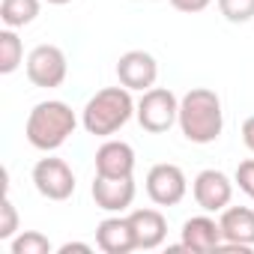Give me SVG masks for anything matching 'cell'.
<instances>
[{
  "label": "cell",
  "mask_w": 254,
  "mask_h": 254,
  "mask_svg": "<svg viewBox=\"0 0 254 254\" xmlns=\"http://www.w3.org/2000/svg\"><path fill=\"white\" fill-rule=\"evenodd\" d=\"M180 132L191 144H212L221 138L224 129V111L221 99L209 87H191L180 99Z\"/></svg>",
  "instance_id": "6da1fadb"
},
{
  "label": "cell",
  "mask_w": 254,
  "mask_h": 254,
  "mask_svg": "<svg viewBox=\"0 0 254 254\" xmlns=\"http://www.w3.org/2000/svg\"><path fill=\"white\" fill-rule=\"evenodd\" d=\"M135 108H138V102L132 99L129 87H123V84L120 87H105L84 105L81 126L87 129V135L111 138L135 117Z\"/></svg>",
  "instance_id": "7a4b0ae2"
},
{
  "label": "cell",
  "mask_w": 254,
  "mask_h": 254,
  "mask_svg": "<svg viewBox=\"0 0 254 254\" xmlns=\"http://www.w3.org/2000/svg\"><path fill=\"white\" fill-rule=\"evenodd\" d=\"M75 126H78L75 111L66 102H60V99H48V102H39L30 111L24 135H27L30 147H36L42 153H54L72 138Z\"/></svg>",
  "instance_id": "3957f363"
},
{
  "label": "cell",
  "mask_w": 254,
  "mask_h": 254,
  "mask_svg": "<svg viewBox=\"0 0 254 254\" xmlns=\"http://www.w3.org/2000/svg\"><path fill=\"white\" fill-rule=\"evenodd\" d=\"M135 117H138L144 132L165 135L180 120V99L168 87H150V90H144V96L135 108Z\"/></svg>",
  "instance_id": "277c9868"
},
{
  "label": "cell",
  "mask_w": 254,
  "mask_h": 254,
  "mask_svg": "<svg viewBox=\"0 0 254 254\" xmlns=\"http://www.w3.org/2000/svg\"><path fill=\"white\" fill-rule=\"evenodd\" d=\"M66 72H69V63H66L63 48L57 45H36L27 54V78L33 87L54 90L66 81Z\"/></svg>",
  "instance_id": "5b68a950"
},
{
  "label": "cell",
  "mask_w": 254,
  "mask_h": 254,
  "mask_svg": "<svg viewBox=\"0 0 254 254\" xmlns=\"http://www.w3.org/2000/svg\"><path fill=\"white\" fill-rule=\"evenodd\" d=\"M33 186L48 200H69L75 194V174L63 159H39L33 165Z\"/></svg>",
  "instance_id": "8992f818"
},
{
  "label": "cell",
  "mask_w": 254,
  "mask_h": 254,
  "mask_svg": "<svg viewBox=\"0 0 254 254\" xmlns=\"http://www.w3.org/2000/svg\"><path fill=\"white\" fill-rule=\"evenodd\" d=\"M189 191V180L183 174L180 165H171V162H162V165H153L150 174H147V194L156 206H177Z\"/></svg>",
  "instance_id": "52a82bcc"
},
{
  "label": "cell",
  "mask_w": 254,
  "mask_h": 254,
  "mask_svg": "<svg viewBox=\"0 0 254 254\" xmlns=\"http://www.w3.org/2000/svg\"><path fill=\"white\" fill-rule=\"evenodd\" d=\"M191 194H194V203L203 209V212H221L230 206V197H233V183L227 174L215 171V168H206L194 177L191 183Z\"/></svg>",
  "instance_id": "ba28073f"
},
{
  "label": "cell",
  "mask_w": 254,
  "mask_h": 254,
  "mask_svg": "<svg viewBox=\"0 0 254 254\" xmlns=\"http://www.w3.org/2000/svg\"><path fill=\"white\" fill-rule=\"evenodd\" d=\"M117 78L123 87H129V90H150L156 87V78H159V63L150 51H126L120 60H117Z\"/></svg>",
  "instance_id": "9c48e42d"
},
{
  "label": "cell",
  "mask_w": 254,
  "mask_h": 254,
  "mask_svg": "<svg viewBox=\"0 0 254 254\" xmlns=\"http://www.w3.org/2000/svg\"><path fill=\"white\" fill-rule=\"evenodd\" d=\"M221 236L224 242L221 248H233V251H251L254 248V209L251 206H227L221 209Z\"/></svg>",
  "instance_id": "30bf717a"
},
{
  "label": "cell",
  "mask_w": 254,
  "mask_h": 254,
  "mask_svg": "<svg viewBox=\"0 0 254 254\" xmlns=\"http://www.w3.org/2000/svg\"><path fill=\"white\" fill-rule=\"evenodd\" d=\"M93 200L105 212H126L135 203V177H99L93 180Z\"/></svg>",
  "instance_id": "8fae6325"
},
{
  "label": "cell",
  "mask_w": 254,
  "mask_h": 254,
  "mask_svg": "<svg viewBox=\"0 0 254 254\" xmlns=\"http://www.w3.org/2000/svg\"><path fill=\"white\" fill-rule=\"evenodd\" d=\"M96 174L99 177H132L135 174V150H132V144L108 138L96 150Z\"/></svg>",
  "instance_id": "7c38bea8"
},
{
  "label": "cell",
  "mask_w": 254,
  "mask_h": 254,
  "mask_svg": "<svg viewBox=\"0 0 254 254\" xmlns=\"http://www.w3.org/2000/svg\"><path fill=\"white\" fill-rule=\"evenodd\" d=\"M180 236H183L180 248H186V251H218V245L224 242L221 224L209 215H191L183 224Z\"/></svg>",
  "instance_id": "4fadbf2b"
},
{
  "label": "cell",
  "mask_w": 254,
  "mask_h": 254,
  "mask_svg": "<svg viewBox=\"0 0 254 254\" xmlns=\"http://www.w3.org/2000/svg\"><path fill=\"white\" fill-rule=\"evenodd\" d=\"M129 224H132V233H135V248H141V251L159 248L168 236V221L159 209H132Z\"/></svg>",
  "instance_id": "5bb4252c"
},
{
  "label": "cell",
  "mask_w": 254,
  "mask_h": 254,
  "mask_svg": "<svg viewBox=\"0 0 254 254\" xmlns=\"http://www.w3.org/2000/svg\"><path fill=\"white\" fill-rule=\"evenodd\" d=\"M96 245L105 254H129L135 251V233L129 224V215H111L105 221H99L96 227Z\"/></svg>",
  "instance_id": "9a60e30c"
},
{
  "label": "cell",
  "mask_w": 254,
  "mask_h": 254,
  "mask_svg": "<svg viewBox=\"0 0 254 254\" xmlns=\"http://www.w3.org/2000/svg\"><path fill=\"white\" fill-rule=\"evenodd\" d=\"M39 6H42L39 0H3V3H0V21L12 30L27 27V24L36 21Z\"/></svg>",
  "instance_id": "2e32d148"
},
{
  "label": "cell",
  "mask_w": 254,
  "mask_h": 254,
  "mask_svg": "<svg viewBox=\"0 0 254 254\" xmlns=\"http://www.w3.org/2000/svg\"><path fill=\"white\" fill-rule=\"evenodd\" d=\"M24 60V45L18 39V33L12 27L0 30V72L3 75H12Z\"/></svg>",
  "instance_id": "e0dca14e"
},
{
  "label": "cell",
  "mask_w": 254,
  "mask_h": 254,
  "mask_svg": "<svg viewBox=\"0 0 254 254\" xmlns=\"http://www.w3.org/2000/svg\"><path fill=\"white\" fill-rule=\"evenodd\" d=\"M12 254H51V239L39 230H21L9 239Z\"/></svg>",
  "instance_id": "ac0fdd59"
},
{
  "label": "cell",
  "mask_w": 254,
  "mask_h": 254,
  "mask_svg": "<svg viewBox=\"0 0 254 254\" xmlns=\"http://www.w3.org/2000/svg\"><path fill=\"white\" fill-rule=\"evenodd\" d=\"M218 12L230 24H245L254 18V0H218Z\"/></svg>",
  "instance_id": "d6986e66"
},
{
  "label": "cell",
  "mask_w": 254,
  "mask_h": 254,
  "mask_svg": "<svg viewBox=\"0 0 254 254\" xmlns=\"http://www.w3.org/2000/svg\"><path fill=\"white\" fill-rule=\"evenodd\" d=\"M18 230V212L15 203L9 200V194H3V203H0V239H12Z\"/></svg>",
  "instance_id": "ffe728a7"
},
{
  "label": "cell",
  "mask_w": 254,
  "mask_h": 254,
  "mask_svg": "<svg viewBox=\"0 0 254 254\" xmlns=\"http://www.w3.org/2000/svg\"><path fill=\"white\" fill-rule=\"evenodd\" d=\"M236 186L254 200V159L239 162V168H236Z\"/></svg>",
  "instance_id": "44dd1931"
},
{
  "label": "cell",
  "mask_w": 254,
  "mask_h": 254,
  "mask_svg": "<svg viewBox=\"0 0 254 254\" xmlns=\"http://www.w3.org/2000/svg\"><path fill=\"white\" fill-rule=\"evenodd\" d=\"M212 0H171V6L180 12H203Z\"/></svg>",
  "instance_id": "7402d4cb"
},
{
  "label": "cell",
  "mask_w": 254,
  "mask_h": 254,
  "mask_svg": "<svg viewBox=\"0 0 254 254\" xmlns=\"http://www.w3.org/2000/svg\"><path fill=\"white\" fill-rule=\"evenodd\" d=\"M242 141H245V147L254 153V117H248V120L242 123Z\"/></svg>",
  "instance_id": "603a6c76"
},
{
  "label": "cell",
  "mask_w": 254,
  "mask_h": 254,
  "mask_svg": "<svg viewBox=\"0 0 254 254\" xmlns=\"http://www.w3.org/2000/svg\"><path fill=\"white\" fill-rule=\"evenodd\" d=\"M57 251H60V254H72V251H81V254H90V251H93V245H87V242H66V245H60Z\"/></svg>",
  "instance_id": "cb8c5ba5"
},
{
  "label": "cell",
  "mask_w": 254,
  "mask_h": 254,
  "mask_svg": "<svg viewBox=\"0 0 254 254\" xmlns=\"http://www.w3.org/2000/svg\"><path fill=\"white\" fill-rule=\"evenodd\" d=\"M45 3H51V6H66V3H72V0H45Z\"/></svg>",
  "instance_id": "d4e9b609"
}]
</instances>
